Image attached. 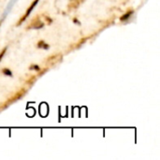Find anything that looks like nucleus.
Instances as JSON below:
<instances>
[{"mask_svg": "<svg viewBox=\"0 0 160 160\" xmlns=\"http://www.w3.org/2000/svg\"><path fill=\"white\" fill-rule=\"evenodd\" d=\"M38 2H39V0H35V1H33V2H32V4H31V5L29 6V8H27L26 12L24 13V15H23V16H22V18L20 19V21H19V22H17V26L21 25V24H22V22H23L25 21V19H26V18H27V17H28V16L30 15V13H31V12H32V10H33V9L35 8V7H36V6L38 5Z\"/></svg>", "mask_w": 160, "mask_h": 160, "instance_id": "obj_1", "label": "nucleus"}, {"mask_svg": "<svg viewBox=\"0 0 160 160\" xmlns=\"http://www.w3.org/2000/svg\"><path fill=\"white\" fill-rule=\"evenodd\" d=\"M17 0H10L9 1V3L8 4V6H7V8H5V10H4V12H3V14H2V16H1V18H0V25H1V23H2V22L5 20V18L8 16V12L11 10V8H12V7L14 6V4H15V2H16Z\"/></svg>", "mask_w": 160, "mask_h": 160, "instance_id": "obj_2", "label": "nucleus"}, {"mask_svg": "<svg viewBox=\"0 0 160 160\" xmlns=\"http://www.w3.org/2000/svg\"><path fill=\"white\" fill-rule=\"evenodd\" d=\"M44 26V23L40 21V20H38V19H36V20H34V21H32V22L29 24V26H28V28H33V29H40V28H42Z\"/></svg>", "mask_w": 160, "mask_h": 160, "instance_id": "obj_3", "label": "nucleus"}, {"mask_svg": "<svg viewBox=\"0 0 160 160\" xmlns=\"http://www.w3.org/2000/svg\"><path fill=\"white\" fill-rule=\"evenodd\" d=\"M84 0H70L69 5H68V8L70 9H76L80 7V5L83 2Z\"/></svg>", "mask_w": 160, "mask_h": 160, "instance_id": "obj_4", "label": "nucleus"}, {"mask_svg": "<svg viewBox=\"0 0 160 160\" xmlns=\"http://www.w3.org/2000/svg\"><path fill=\"white\" fill-rule=\"evenodd\" d=\"M133 10H129V11H128L127 13H125L124 15H122L121 16V18H120V21H122V22H124V21H127V20H128L130 17H131V15L133 14Z\"/></svg>", "mask_w": 160, "mask_h": 160, "instance_id": "obj_5", "label": "nucleus"}, {"mask_svg": "<svg viewBox=\"0 0 160 160\" xmlns=\"http://www.w3.org/2000/svg\"><path fill=\"white\" fill-rule=\"evenodd\" d=\"M38 47L39 49L41 48V49H45V50H48L50 46H49L48 44H46V43H45V42H44L43 40H40V41H39V42L38 43Z\"/></svg>", "mask_w": 160, "mask_h": 160, "instance_id": "obj_6", "label": "nucleus"}, {"mask_svg": "<svg viewBox=\"0 0 160 160\" xmlns=\"http://www.w3.org/2000/svg\"><path fill=\"white\" fill-rule=\"evenodd\" d=\"M2 72H3V74H4V75H6V76H9V77H11V76H12V72H11V70H10V69H8V68H3V69H2Z\"/></svg>", "mask_w": 160, "mask_h": 160, "instance_id": "obj_7", "label": "nucleus"}, {"mask_svg": "<svg viewBox=\"0 0 160 160\" xmlns=\"http://www.w3.org/2000/svg\"><path fill=\"white\" fill-rule=\"evenodd\" d=\"M6 52H7V47H6V48H4V49L1 51V52H0V62H1V60H2V58L4 57V55H5Z\"/></svg>", "mask_w": 160, "mask_h": 160, "instance_id": "obj_8", "label": "nucleus"}, {"mask_svg": "<svg viewBox=\"0 0 160 160\" xmlns=\"http://www.w3.org/2000/svg\"><path fill=\"white\" fill-rule=\"evenodd\" d=\"M30 69H36V70H38H38H40V68H39L38 66H36V65L31 66V67H30Z\"/></svg>", "mask_w": 160, "mask_h": 160, "instance_id": "obj_9", "label": "nucleus"}, {"mask_svg": "<svg viewBox=\"0 0 160 160\" xmlns=\"http://www.w3.org/2000/svg\"><path fill=\"white\" fill-rule=\"evenodd\" d=\"M73 21H74V22H75V23H77V24H79V25L81 24V22H79V21H78L77 19H74Z\"/></svg>", "mask_w": 160, "mask_h": 160, "instance_id": "obj_10", "label": "nucleus"}]
</instances>
